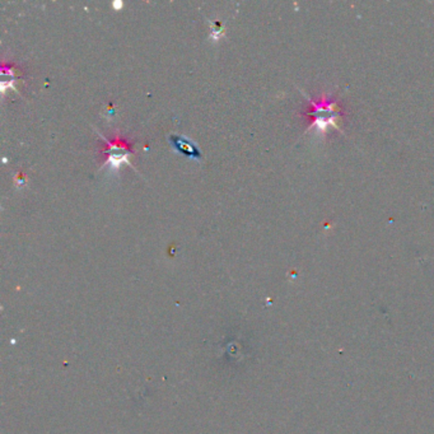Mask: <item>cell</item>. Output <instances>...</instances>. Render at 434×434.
Here are the masks:
<instances>
[{
	"instance_id": "cell-1",
	"label": "cell",
	"mask_w": 434,
	"mask_h": 434,
	"mask_svg": "<svg viewBox=\"0 0 434 434\" xmlns=\"http://www.w3.org/2000/svg\"><path fill=\"white\" fill-rule=\"evenodd\" d=\"M101 138L106 141L107 144V159H106L105 163L101 166V168H104L106 166H108L111 171H118L120 168V166L126 163V165L131 166L129 161L130 153V144L129 141L123 139L120 135L116 136V139L113 141H108L106 139L105 136H102L101 133H99Z\"/></svg>"
},
{
	"instance_id": "cell-2",
	"label": "cell",
	"mask_w": 434,
	"mask_h": 434,
	"mask_svg": "<svg viewBox=\"0 0 434 434\" xmlns=\"http://www.w3.org/2000/svg\"><path fill=\"white\" fill-rule=\"evenodd\" d=\"M168 143L175 152L186 156L188 158L200 161L203 157L199 146L186 135L171 134L168 136Z\"/></svg>"
}]
</instances>
